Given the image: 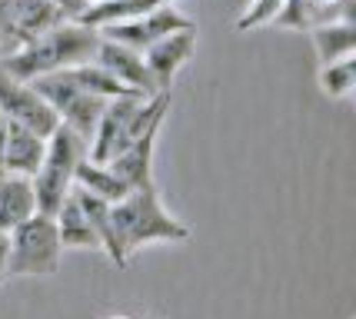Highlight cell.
<instances>
[{
    "instance_id": "6da1fadb",
    "label": "cell",
    "mask_w": 356,
    "mask_h": 319,
    "mask_svg": "<svg viewBox=\"0 0 356 319\" xmlns=\"http://www.w3.org/2000/svg\"><path fill=\"white\" fill-rule=\"evenodd\" d=\"M100 44V33L80 24V20H60L57 27L37 33L33 40L17 47L14 54L0 57L7 74L20 76V80H33L44 74H57V70H70L77 63L93 60Z\"/></svg>"
},
{
    "instance_id": "7a4b0ae2",
    "label": "cell",
    "mask_w": 356,
    "mask_h": 319,
    "mask_svg": "<svg viewBox=\"0 0 356 319\" xmlns=\"http://www.w3.org/2000/svg\"><path fill=\"white\" fill-rule=\"evenodd\" d=\"M110 220H113V229H117V240H120V250L127 253V259L134 256L140 246L186 243L190 240V227L163 206L156 183L130 190L124 199L110 203Z\"/></svg>"
},
{
    "instance_id": "3957f363",
    "label": "cell",
    "mask_w": 356,
    "mask_h": 319,
    "mask_svg": "<svg viewBox=\"0 0 356 319\" xmlns=\"http://www.w3.org/2000/svg\"><path fill=\"white\" fill-rule=\"evenodd\" d=\"M167 110H170V93H156V97L127 93V97L107 100L100 120H97V130L87 143V156L97 163H107L110 156L127 150L143 130L167 120Z\"/></svg>"
},
{
    "instance_id": "277c9868",
    "label": "cell",
    "mask_w": 356,
    "mask_h": 319,
    "mask_svg": "<svg viewBox=\"0 0 356 319\" xmlns=\"http://www.w3.org/2000/svg\"><path fill=\"white\" fill-rule=\"evenodd\" d=\"M87 156V140L77 137L70 126H57L50 137H47V150L44 160L33 173V197H37V213L54 216L57 206L63 203V197L74 190V173L77 163Z\"/></svg>"
},
{
    "instance_id": "5b68a950",
    "label": "cell",
    "mask_w": 356,
    "mask_h": 319,
    "mask_svg": "<svg viewBox=\"0 0 356 319\" xmlns=\"http://www.w3.org/2000/svg\"><path fill=\"white\" fill-rule=\"evenodd\" d=\"M63 246L57 240V223L47 213H33L10 229V253L3 276H54L60 270Z\"/></svg>"
},
{
    "instance_id": "8992f818",
    "label": "cell",
    "mask_w": 356,
    "mask_h": 319,
    "mask_svg": "<svg viewBox=\"0 0 356 319\" xmlns=\"http://www.w3.org/2000/svg\"><path fill=\"white\" fill-rule=\"evenodd\" d=\"M31 83H33V90L50 104V110L57 113V120H60L63 126H70L77 137H83L87 143H90L93 130H97V120H100V113H104L107 100L87 90L70 70L33 76Z\"/></svg>"
},
{
    "instance_id": "52a82bcc",
    "label": "cell",
    "mask_w": 356,
    "mask_h": 319,
    "mask_svg": "<svg viewBox=\"0 0 356 319\" xmlns=\"http://www.w3.org/2000/svg\"><path fill=\"white\" fill-rule=\"evenodd\" d=\"M0 113L7 120H14L20 126L33 130V133H40V137H50L60 126L57 113L50 110V104H47L40 93L33 90L31 80H20V76L7 74L3 63H0Z\"/></svg>"
},
{
    "instance_id": "ba28073f",
    "label": "cell",
    "mask_w": 356,
    "mask_h": 319,
    "mask_svg": "<svg viewBox=\"0 0 356 319\" xmlns=\"http://www.w3.org/2000/svg\"><path fill=\"white\" fill-rule=\"evenodd\" d=\"M186 27H197L193 20L186 14H180L173 3H160L154 7L150 14H140L134 20H124V24H110L104 31H97L100 37H107V40H117V44L130 47V50H137L143 54L150 44H156L160 37H167L173 31H186Z\"/></svg>"
},
{
    "instance_id": "9c48e42d",
    "label": "cell",
    "mask_w": 356,
    "mask_h": 319,
    "mask_svg": "<svg viewBox=\"0 0 356 319\" xmlns=\"http://www.w3.org/2000/svg\"><path fill=\"white\" fill-rule=\"evenodd\" d=\"M193 50H197V27L173 31L143 50V63H147V70H150V80H154L156 90L170 93L173 80H177V74L190 63Z\"/></svg>"
},
{
    "instance_id": "30bf717a",
    "label": "cell",
    "mask_w": 356,
    "mask_h": 319,
    "mask_svg": "<svg viewBox=\"0 0 356 319\" xmlns=\"http://www.w3.org/2000/svg\"><path fill=\"white\" fill-rule=\"evenodd\" d=\"M93 63H100L107 74H113L120 83H124L127 90L140 93V97H156V87L154 80H150V70H147V63H143V54L137 50H130V47L117 44V40H107V37H100V44H97V54H93Z\"/></svg>"
},
{
    "instance_id": "8fae6325",
    "label": "cell",
    "mask_w": 356,
    "mask_h": 319,
    "mask_svg": "<svg viewBox=\"0 0 356 319\" xmlns=\"http://www.w3.org/2000/svg\"><path fill=\"white\" fill-rule=\"evenodd\" d=\"M163 130V120L154 123L150 130H143L127 150H120L117 156H110L107 167L120 177V180L130 186V190H140V186H150L154 180V153H156V137Z\"/></svg>"
},
{
    "instance_id": "7c38bea8",
    "label": "cell",
    "mask_w": 356,
    "mask_h": 319,
    "mask_svg": "<svg viewBox=\"0 0 356 319\" xmlns=\"http://www.w3.org/2000/svg\"><path fill=\"white\" fill-rule=\"evenodd\" d=\"M47 150V137L33 133L20 123L7 120V140L0 153V173H17V177H33Z\"/></svg>"
},
{
    "instance_id": "4fadbf2b",
    "label": "cell",
    "mask_w": 356,
    "mask_h": 319,
    "mask_svg": "<svg viewBox=\"0 0 356 319\" xmlns=\"http://www.w3.org/2000/svg\"><path fill=\"white\" fill-rule=\"evenodd\" d=\"M33 213H37V197H33L31 177L0 173V229L10 233L24 220H31Z\"/></svg>"
},
{
    "instance_id": "5bb4252c",
    "label": "cell",
    "mask_w": 356,
    "mask_h": 319,
    "mask_svg": "<svg viewBox=\"0 0 356 319\" xmlns=\"http://www.w3.org/2000/svg\"><path fill=\"white\" fill-rule=\"evenodd\" d=\"M54 223H57V240H60L63 250H100L97 233H93L83 206H80L77 197H74V190H70V193L63 197V203L57 206Z\"/></svg>"
},
{
    "instance_id": "9a60e30c",
    "label": "cell",
    "mask_w": 356,
    "mask_h": 319,
    "mask_svg": "<svg viewBox=\"0 0 356 319\" xmlns=\"http://www.w3.org/2000/svg\"><path fill=\"white\" fill-rule=\"evenodd\" d=\"M74 197H77V203L83 206V213H87L93 233H97L100 250L117 263V270H127V263H130V259H127V253L120 250L117 229H113V220H110V203L107 199H100V197H93V193H87V190H80V186H74Z\"/></svg>"
},
{
    "instance_id": "2e32d148",
    "label": "cell",
    "mask_w": 356,
    "mask_h": 319,
    "mask_svg": "<svg viewBox=\"0 0 356 319\" xmlns=\"http://www.w3.org/2000/svg\"><path fill=\"white\" fill-rule=\"evenodd\" d=\"M160 3H173V0H97V3H87V10L77 20L93 31H104L110 24H124L140 14H150Z\"/></svg>"
},
{
    "instance_id": "e0dca14e",
    "label": "cell",
    "mask_w": 356,
    "mask_h": 319,
    "mask_svg": "<svg viewBox=\"0 0 356 319\" xmlns=\"http://www.w3.org/2000/svg\"><path fill=\"white\" fill-rule=\"evenodd\" d=\"M310 37H313V50H316L320 63L343 60V57H353L356 54V24L353 20L316 24V27H310Z\"/></svg>"
},
{
    "instance_id": "ac0fdd59",
    "label": "cell",
    "mask_w": 356,
    "mask_h": 319,
    "mask_svg": "<svg viewBox=\"0 0 356 319\" xmlns=\"http://www.w3.org/2000/svg\"><path fill=\"white\" fill-rule=\"evenodd\" d=\"M74 186H80V190H87V193H93V197H100V199H107V203H117V199H124L130 193V186L107 163H97L90 156H83L77 163Z\"/></svg>"
},
{
    "instance_id": "d6986e66",
    "label": "cell",
    "mask_w": 356,
    "mask_h": 319,
    "mask_svg": "<svg viewBox=\"0 0 356 319\" xmlns=\"http://www.w3.org/2000/svg\"><path fill=\"white\" fill-rule=\"evenodd\" d=\"M316 83H320L323 97H330V100H350L356 90V57L320 63Z\"/></svg>"
},
{
    "instance_id": "ffe728a7",
    "label": "cell",
    "mask_w": 356,
    "mask_h": 319,
    "mask_svg": "<svg viewBox=\"0 0 356 319\" xmlns=\"http://www.w3.org/2000/svg\"><path fill=\"white\" fill-rule=\"evenodd\" d=\"M70 74L77 76L80 83L87 87L90 93H97V97H104V100H113V97H127V93H134V90H127L124 83L117 80L113 74H107L100 63H77V67H70Z\"/></svg>"
},
{
    "instance_id": "44dd1931",
    "label": "cell",
    "mask_w": 356,
    "mask_h": 319,
    "mask_svg": "<svg viewBox=\"0 0 356 319\" xmlns=\"http://www.w3.org/2000/svg\"><path fill=\"white\" fill-rule=\"evenodd\" d=\"M353 3L356 0H307V24H330V20H353Z\"/></svg>"
},
{
    "instance_id": "7402d4cb",
    "label": "cell",
    "mask_w": 356,
    "mask_h": 319,
    "mask_svg": "<svg viewBox=\"0 0 356 319\" xmlns=\"http://www.w3.org/2000/svg\"><path fill=\"white\" fill-rule=\"evenodd\" d=\"M280 7H283V0H250L243 7V14L236 17V31H257V27L273 24Z\"/></svg>"
},
{
    "instance_id": "603a6c76",
    "label": "cell",
    "mask_w": 356,
    "mask_h": 319,
    "mask_svg": "<svg viewBox=\"0 0 356 319\" xmlns=\"http://www.w3.org/2000/svg\"><path fill=\"white\" fill-rule=\"evenodd\" d=\"M273 24L283 27V31H310V24H307V0H283V7H280Z\"/></svg>"
},
{
    "instance_id": "cb8c5ba5",
    "label": "cell",
    "mask_w": 356,
    "mask_h": 319,
    "mask_svg": "<svg viewBox=\"0 0 356 319\" xmlns=\"http://www.w3.org/2000/svg\"><path fill=\"white\" fill-rule=\"evenodd\" d=\"M50 3H54L67 20H77V17L87 10V0H50Z\"/></svg>"
},
{
    "instance_id": "d4e9b609",
    "label": "cell",
    "mask_w": 356,
    "mask_h": 319,
    "mask_svg": "<svg viewBox=\"0 0 356 319\" xmlns=\"http://www.w3.org/2000/svg\"><path fill=\"white\" fill-rule=\"evenodd\" d=\"M7 253H10V233L0 229V273H3V266H7Z\"/></svg>"
},
{
    "instance_id": "484cf974",
    "label": "cell",
    "mask_w": 356,
    "mask_h": 319,
    "mask_svg": "<svg viewBox=\"0 0 356 319\" xmlns=\"http://www.w3.org/2000/svg\"><path fill=\"white\" fill-rule=\"evenodd\" d=\"M107 319H143V316H130V313H117V316H107Z\"/></svg>"
},
{
    "instance_id": "4316f807",
    "label": "cell",
    "mask_w": 356,
    "mask_h": 319,
    "mask_svg": "<svg viewBox=\"0 0 356 319\" xmlns=\"http://www.w3.org/2000/svg\"><path fill=\"white\" fill-rule=\"evenodd\" d=\"M3 279H7V276H3V273H0V283H3Z\"/></svg>"
},
{
    "instance_id": "83f0119b",
    "label": "cell",
    "mask_w": 356,
    "mask_h": 319,
    "mask_svg": "<svg viewBox=\"0 0 356 319\" xmlns=\"http://www.w3.org/2000/svg\"><path fill=\"white\" fill-rule=\"evenodd\" d=\"M87 3H97V0H87Z\"/></svg>"
}]
</instances>
